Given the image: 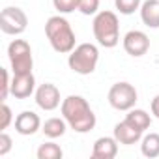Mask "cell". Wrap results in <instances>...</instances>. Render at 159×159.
Instances as JSON below:
<instances>
[{
    "label": "cell",
    "instance_id": "cell-1",
    "mask_svg": "<svg viewBox=\"0 0 159 159\" xmlns=\"http://www.w3.org/2000/svg\"><path fill=\"white\" fill-rule=\"evenodd\" d=\"M60 112L75 133H90L96 127V114L83 96H67L62 99Z\"/></svg>",
    "mask_w": 159,
    "mask_h": 159
},
{
    "label": "cell",
    "instance_id": "cell-2",
    "mask_svg": "<svg viewBox=\"0 0 159 159\" xmlns=\"http://www.w3.org/2000/svg\"><path fill=\"white\" fill-rule=\"evenodd\" d=\"M45 36L51 47L60 54H69L75 49V32L66 17L52 15L45 23Z\"/></svg>",
    "mask_w": 159,
    "mask_h": 159
},
{
    "label": "cell",
    "instance_id": "cell-3",
    "mask_svg": "<svg viewBox=\"0 0 159 159\" xmlns=\"http://www.w3.org/2000/svg\"><path fill=\"white\" fill-rule=\"evenodd\" d=\"M94 38L105 49H112L120 43V23L114 11H98L92 23Z\"/></svg>",
    "mask_w": 159,
    "mask_h": 159
},
{
    "label": "cell",
    "instance_id": "cell-4",
    "mask_svg": "<svg viewBox=\"0 0 159 159\" xmlns=\"http://www.w3.org/2000/svg\"><path fill=\"white\" fill-rule=\"evenodd\" d=\"M99 62V51L94 43H81L77 45L69 56H67V66L71 71L79 75H90L96 71Z\"/></svg>",
    "mask_w": 159,
    "mask_h": 159
},
{
    "label": "cell",
    "instance_id": "cell-5",
    "mask_svg": "<svg viewBox=\"0 0 159 159\" xmlns=\"http://www.w3.org/2000/svg\"><path fill=\"white\" fill-rule=\"evenodd\" d=\"M8 58H10L13 75L32 73L34 58H32V49H30L28 41H25V39H13L8 45Z\"/></svg>",
    "mask_w": 159,
    "mask_h": 159
},
{
    "label": "cell",
    "instance_id": "cell-6",
    "mask_svg": "<svg viewBox=\"0 0 159 159\" xmlns=\"http://www.w3.org/2000/svg\"><path fill=\"white\" fill-rule=\"evenodd\" d=\"M137 90L129 83H116L109 90V103L116 111H131L137 103Z\"/></svg>",
    "mask_w": 159,
    "mask_h": 159
},
{
    "label": "cell",
    "instance_id": "cell-7",
    "mask_svg": "<svg viewBox=\"0 0 159 159\" xmlns=\"http://www.w3.org/2000/svg\"><path fill=\"white\" fill-rule=\"evenodd\" d=\"M28 26V17L21 8H4L0 13V30L8 36H21Z\"/></svg>",
    "mask_w": 159,
    "mask_h": 159
},
{
    "label": "cell",
    "instance_id": "cell-8",
    "mask_svg": "<svg viewBox=\"0 0 159 159\" xmlns=\"http://www.w3.org/2000/svg\"><path fill=\"white\" fill-rule=\"evenodd\" d=\"M124 51L133 56V58H140L148 52L150 49V38L142 32V30H129L124 36Z\"/></svg>",
    "mask_w": 159,
    "mask_h": 159
},
{
    "label": "cell",
    "instance_id": "cell-9",
    "mask_svg": "<svg viewBox=\"0 0 159 159\" xmlns=\"http://www.w3.org/2000/svg\"><path fill=\"white\" fill-rule=\"evenodd\" d=\"M36 103L39 109L43 111H54L58 109L62 103H60V90L51 84V83H43L36 88Z\"/></svg>",
    "mask_w": 159,
    "mask_h": 159
},
{
    "label": "cell",
    "instance_id": "cell-10",
    "mask_svg": "<svg viewBox=\"0 0 159 159\" xmlns=\"http://www.w3.org/2000/svg\"><path fill=\"white\" fill-rule=\"evenodd\" d=\"M36 94V79L32 73L13 75L11 79V96L15 99H26Z\"/></svg>",
    "mask_w": 159,
    "mask_h": 159
},
{
    "label": "cell",
    "instance_id": "cell-11",
    "mask_svg": "<svg viewBox=\"0 0 159 159\" xmlns=\"http://www.w3.org/2000/svg\"><path fill=\"white\" fill-rule=\"evenodd\" d=\"M38 129H41V120L36 112L32 111H23L21 114H17L15 118V131L23 137H30L34 135Z\"/></svg>",
    "mask_w": 159,
    "mask_h": 159
},
{
    "label": "cell",
    "instance_id": "cell-12",
    "mask_svg": "<svg viewBox=\"0 0 159 159\" xmlns=\"http://www.w3.org/2000/svg\"><path fill=\"white\" fill-rule=\"evenodd\" d=\"M118 140L112 137H99L92 148V159H114L118 153Z\"/></svg>",
    "mask_w": 159,
    "mask_h": 159
},
{
    "label": "cell",
    "instance_id": "cell-13",
    "mask_svg": "<svg viewBox=\"0 0 159 159\" xmlns=\"http://www.w3.org/2000/svg\"><path fill=\"white\" fill-rule=\"evenodd\" d=\"M114 139L124 146H131V144H137L142 139V131L135 129L131 124H127L124 120V122H118L114 125Z\"/></svg>",
    "mask_w": 159,
    "mask_h": 159
},
{
    "label": "cell",
    "instance_id": "cell-14",
    "mask_svg": "<svg viewBox=\"0 0 159 159\" xmlns=\"http://www.w3.org/2000/svg\"><path fill=\"white\" fill-rule=\"evenodd\" d=\"M140 19L148 28H159V0H144L140 4Z\"/></svg>",
    "mask_w": 159,
    "mask_h": 159
},
{
    "label": "cell",
    "instance_id": "cell-15",
    "mask_svg": "<svg viewBox=\"0 0 159 159\" xmlns=\"http://www.w3.org/2000/svg\"><path fill=\"white\" fill-rule=\"evenodd\" d=\"M125 122L127 124H131L135 129H139V131H146L150 125H152V116L146 112V111H142V109H131V111H127V114H125Z\"/></svg>",
    "mask_w": 159,
    "mask_h": 159
},
{
    "label": "cell",
    "instance_id": "cell-16",
    "mask_svg": "<svg viewBox=\"0 0 159 159\" xmlns=\"http://www.w3.org/2000/svg\"><path fill=\"white\" fill-rule=\"evenodd\" d=\"M66 129H67V122L64 120V116H62V118H49V120H45V124L41 125V131H43V135H45L47 139L64 137Z\"/></svg>",
    "mask_w": 159,
    "mask_h": 159
},
{
    "label": "cell",
    "instance_id": "cell-17",
    "mask_svg": "<svg viewBox=\"0 0 159 159\" xmlns=\"http://www.w3.org/2000/svg\"><path fill=\"white\" fill-rule=\"evenodd\" d=\"M140 152L144 157L155 159L159 157V135L157 133H148L140 139Z\"/></svg>",
    "mask_w": 159,
    "mask_h": 159
},
{
    "label": "cell",
    "instance_id": "cell-18",
    "mask_svg": "<svg viewBox=\"0 0 159 159\" xmlns=\"http://www.w3.org/2000/svg\"><path fill=\"white\" fill-rule=\"evenodd\" d=\"M36 155H38V159H62L64 152H62V148H60L58 144H54V142H45V144H41V146L38 148Z\"/></svg>",
    "mask_w": 159,
    "mask_h": 159
},
{
    "label": "cell",
    "instance_id": "cell-19",
    "mask_svg": "<svg viewBox=\"0 0 159 159\" xmlns=\"http://www.w3.org/2000/svg\"><path fill=\"white\" fill-rule=\"evenodd\" d=\"M142 0H114V6L122 15H131L137 10H140Z\"/></svg>",
    "mask_w": 159,
    "mask_h": 159
},
{
    "label": "cell",
    "instance_id": "cell-20",
    "mask_svg": "<svg viewBox=\"0 0 159 159\" xmlns=\"http://www.w3.org/2000/svg\"><path fill=\"white\" fill-rule=\"evenodd\" d=\"M52 6L58 13H71L79 8V0H52Z\"/></svg>",
    "mask_w": 159,
    "mask_h": 159
},
{
    "label": "cell",
    "instance_id": "cell-21",
    "mask_svg": "<svg viewBox=\"0 0 159 159\" xmlns=\"http://www.w3.org/2000/svg\"><path fill=\"white\" fill-rule=\"evenodd\" d=\"M79 11L83 15H96L99 10V0H79Z\"/></svg>",
    "mask_w": 159,
    "mask_h": 159
},
{
    "label": "cell",
    "instance_id": "cell-22",
    "mask_svg": "<svg viewBox=\"0 0 159 159\" xmlns=\"http://www.w3.org/2000/svg\"><path fill=\"white\" fill-rule=\"evenodd\" d=\"M10 94H11V79H10L8 69H4V67H2V84H0V99L6 101Z\"/></svg>",
    "mask_w": 159,
    "mask_h": 159
},
{
    "label": "cell",
    "instance_id": "cell-23",
    "mask_svg": "<svg viewBox=\"0 0 159 159\" xmlns=\"http://www.w3.org/2000/svg\"><path fill=\"white\" fill-rule=\"evenodd\" d=\"M0 112H2V124H0V129L6 131L10 127V124L13 122V114H11V109L8 107L6 101H2V109H0Z\"/></svg>",
    "mask_w": 159,
    "mask_h": 159
},
{
    "label": "cell",
    "instance_id": "cell-24",
    "mask_svg": "<svg viewBox=\"0 0 159 159\" xmlns=\"http://www.w3.org/2000/svg\"><path fill=\"white\" fill-rule=\"evenodd\" d=\"M11 144H13V140H11V137H10L6 131L0 133V157H4V155H8V153H10Z\"/></svg>",
    "mask_w": 159,
    "mask_h": 159
},
{
    "label": "cell",
    "instance_id": "cell-25",
    "mask_svg": "<svg viewBox=\"0 0 159 159\" xmlns=\"http://www.w3.org/2000/svg\"><path fill=\"white\" fill-rule=\"evenodd\" d=\"M150 109H152V114L159 120V94L152 99V105H150Z\"/></svg>",
    "mask_w": 159,
    "mask_h": 159
}]
</instances>
